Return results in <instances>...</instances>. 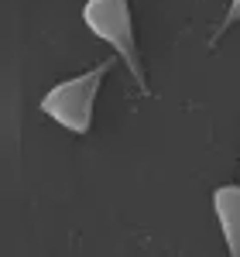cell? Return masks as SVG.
Here are the masks:
<instances>
[{"instance_id": "cell-1", "label": "cell", "mask_w": 240, "mask_h": 257, "mask_svg": "<svg viewBox=\"0 0 240 257\" xmlns=\"http://www.w3.org/2000/svg\"><path fill=\"white\" fill-rule=\"evenodd\" d=\"M117 65V59L100 62L96 69L82 72L76 79H65L59 86H52L45 96H41V113L52 117L55 123H62L65 131L72 134H86L93 127V110H96V96H100V86L106 79V72Z\"/></svg>"}, {"instance_id": "cell-2", "label": "cell", "mask_w": 240, "mask_h": 257, "mask_svg": "<svg viewBox=\"0 0 240 257\" xmlns=\"http://www.w3.org/2000/svg\"><path fill=\"white\" fill-rule=\"evenodd\" d=\"M82 21L96 38L106 41L117 52V59L127 65L131 79L141 86V93H148L144 69H141V52H138V41H134V24H131V4L127 0H86Z\"/></svg>"}, {"instance_id": "cell-3", "label": "cell", "mask_w": 240, "mask_h": 257, "mask_svg": "<svg viewBox=\"0 0 240 257\" xmlns=\"http://www.w3.org/2000/svg\"><path fill=\"white\" fill-rule=\"evenodd\" d=\"M213 209H216L230 257H240V185H220L213 192Z\"/></svg>"}, {"instance_id": "cell-4", "label": "cell", "mask_w": 240, "mask_h": 257, "mask_svg": "<svg viewBox=\"0 0 240 257\" xmlns=\"http://www.w3.org/2000/svg\"><path fill=\"white\" fill-rule=\"evenodd\" d=\"M233 24H240V0H230V7H226V18L220 21V28L213 31V38H209V48H216V41L233 28Z\"/></svg>"}]
</instances>
